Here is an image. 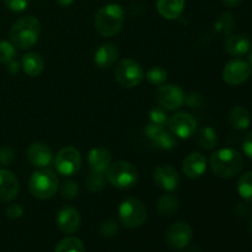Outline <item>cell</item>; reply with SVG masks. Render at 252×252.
Instances as JSON below:
<instances>
[{
    "instance_id": "7a4b0ae2",
    "label": "cell",
    "mask_w": 252,
    "mask_h": 252,
    "mask_svg": "<svg viewBox=\"0 0 252 252\" xmlns=\"http://www.w3.org/2000/svg\"><path fill=\"white\" fill-rule=\"evenodd\" d=\"M41 24L34 16H24L14 22L10 30V39L15 48H31L38 41Z\"/></svg>"
},
{
    "instance_id": "d6a6232c",
    "label": "cell",
    "mask_w": 252,
    "mask_h": 252,
    "mask_svg": "<svg viewBox=\"0 0 252 252\" xmlns=\"http://www.w3.org/2000/svg\"><path fill=\"white\" fill-rule=\"evenodd\" d=\"M149 118L150 123L155 126H160V127H165V126H167V122H169L166 112H165L164 108L160 107L152 108L149 112Z\"/></svg>"
},
{
    "instance_id": "e575fe53",
    "label": "cell",
    "mask_w": 252,
    "mask_h": 252,
    "mask_svg": "<svg viewBox=\"0 0 252 252\" xmlns=\"http://www.w3.org/2000/svg\"><path fill=\"white\" fill-rule=\"evenodd\" d=\"M5 6L14 12H21L27 9L30 0H4Z\"/></svg>"
},
{
    "instance_id": "9a60e30c",
    "label": "cell",
    "mask_w": 252,
    "mask_h": 252,
    "mask_svg": "<svg viewBox=\"0 0 252 252\" xmlns=\"http://www.w3.org/2000/svg\"><path fill=\"white\" fill-rule=\"evenodd\" d=\"M80 214L73 207H64L57 216V225L64 234H74L80 228Z\"/></svg>"
},
{
    "instance_id": "f1b7e54d",
    "label": "cell",
    "mask_w": 252,
    "mask_h": 252,
    "mask_svg": "<svg viewBox=\"0 0 252 252\" xmlns=\"http://www.w3.org/2000/svg\"><path fill=\"white\" fill-rule=\"evenodd\" d=\"M234 26H235V19H234V15L230 12H224L219 16V19L217 20L216 25H214V29L217 32H220V33L229 34L233 31Z\"/></svg>"
},
{
    "instance_id": "f35d334b",
    "label": "cell",
    "mask_w": 252,
    "mask_h": 252,
    "mask_svg": "<svg viewBox=\"0 0 252 252\" xmlns=\"http://www.w3.org/2000/svg\"><path fill=\"white\" fill-rule=\"evenodd\" d=\"M185 102H187L189 107H199L202 103V97L198 94H189L187 97H185Z\"/></svg>"
},
{
    "instance_id": "484cf974",
    "label": "cell",
    "mask_w": 252,
    "mask_h": 252,
    "mask_svg": "<svg viewBox=\"0 0 252 252\" xmlns=\"http://www.w3.org/2000/svg\"><path fill=\"white\" fill-rule=\"evenodd\" d=\"M197 143L204 149H212L217 144V133L211 127H202L197 132Z\"/></svg>"
},
{
    "instance_id": "d590c367",
    "label": "cell",
    "mask_w": 252,
    "mask_h": 252,
    "mask_svg": "<svg viewBox=\"0 0 252 252\" xmlns=\"http://www.w3.org/2000/svg\"><path fill=\"white\" fill-rule=\"evenodd\" d=\"M100 231L103 236H113L115 234H117V231H118L117 221L111 220V219L110 220H106L105 223L101 225Z\"/></svg>"
},
{
    "instance_id": "8d00e7d4",
    "label": "cell",
    "mask_w": 252,
    "mask_h": 252,
    "mask_svg": "<svg viewBox=\"0 0 252 252\" xmlns=\"http://www.w3.org/2000/svg\"><path fill=\"white\" fill-rule=\"evenodd\" d=\"M14 161V152L11 148L2 147L0 148V164L2 166H9Z\"/></svg>"
},
{
    "instance_id": "4fadbf2b",
    "label": "cell",
    "mask_w": 252,
    "mask_h": 252,
    "mask_svg": "<svg viewBox=\"0 0 252 252\" xmlns=\"http://www.w3.org/2000/svg\"><path fill=\"white\" fill-rule=\"evenodd\" d=\"M144 134L148 139L152 140L160 149L170 150L176 147V135L171 130L165 129V127H160V126L149 123L145 127Z\"/></svg>"
},
{
    "instance_id": "5bb4252c",
    "label": "cell",
    "mask_w": 252,
    "mask_h": 252,
    "mask_svg": "<svg viewBox=\"0 0 252 252\" xmlns=\"http://www.w3.org/2000/svg\"><path fill=\"white\" fill-rule=\"evenodd\" d=\"M153 177L155 184L165 191L171 192L179 187L180 176L176 170L170 165H159L155 167Z\"/></svg>"
},
{
    "instance_id": "30bf717a",
    "label": "cell",
    "mask_w": 252,
    "mask_h": 252,
    "mask_svg": "<svg viewBox=\"0 0 252 252\" xmlns=\"http://www.w3.org/2000/svg\"><path fill=\"white\" fill-rule=\"evenodd\" d=\"M252 69L249 62L243 59H233L224 66L223 79L229 85H240L250 76Z\"/></svg>"
},
{
    "instance_id": "1f68e13d",
    "label": "cell",
    "mask_w": 252,
    "mask_h": 252,
    "mask_svg": "<svg viewBox=\"0 0 252 252\" xmlns=\"http://www.w3.org/2000/svg\"><path fill=\"white\" fill-rule=\"evenodd\" d=\"M85 185L90 191H100L103 187V185H105V176H103V174H101V172L91 171L90 175L88 176V179H86Z\"/></svg>"
},
{
    "instance_id": "44dd1931",
    "label": "cell",
    "mask_w": 252,
    "mask_h": 252,
    "mask_svg": "<svg viewBox=\"0 0 252 252\" xmlns=\"http://www.w3.org/2000/svg\"><path fill=\"white\" fill-rule=\"evenodd\" d=\"M251 46V42L244 34H233L229 37L224 43V48L230 56L239 57L244 56L249 52Z\"/></svg>"
},
{
    "instance_id": "9c48e42d",
    "label": "cell",
    "mask_w": 252,
    "mask_h": 252,
    "mask_svg": "<svg viewBox=\"0 0 252 252\" xmlns=\"http://www.w3.org/2000/svg\"><path fill=\"white\" fill-rule=\"evenodd\" d=\"M185 93L177 85H160L155 93V98L162 108L169 111L179 110L185 103Z\"/></svg>"
},
{
    "instance_id": "52a82bcc",
    "label": "cell",
    "mask_w": 252,
    "mask_h": 252,
    "mask_svg": "<svg viewBox=\"0 0 252 252\" xmlns=\"http://www.w3.org/2000/svg\"><path fill=\"white\" fill-rule=\"evenodd\" d=\"M116 80L123 88H135L144 80V70L133 59H123L117 64L115 70Z\"/></svg>"
},
{
    "instance_id": "603a6c76",
    "label": "cell",
    "mask_w": 252,
    "mask_h": 252,
    "mask_svg": "<svg viewBox=\"0 0 252 252\" xmlns=\"http://www.w3.org/2000/svg\"><path fill=\"white\" fill-rule=\"evenodd\" d=\"M229 125L235 129H246L251 125V113L244 106H236L229 113Z\"/></svg>"
},
{
    "instance_id": "8fae6325",
    "label": "cell",
    "mask_w": 252,
    "mask_h": 252,
    "mask_svg": "<svg viewBox=\"0 0 252 252\" xmlns=\"http://www.w3.org/2000/svg\"><path fill=\"white\" fill-rule=\"evenodd\" d=\"M167 126L176 137L181 138V139H189L196 130L197 122L193 116L189 113L179 112L170 117Z\"/></svg>"
},
{
    "instance_id": "4316f807",
    "label": "cell",
    "mask_w": 252,
    "mask_h": 252,
    "mask_svg": "<svg viewBox=\"0 0 252 252\" xmlns=\"http://www.w3.org/2000/svg\"><path fill=\"white\" fill-rule=\"evenodd\" d=\"M54 252H85V246L80 239L68 236L57 244Z\"/></svg>"
},
{
    "instance_id": "cb8c5ba5",
    "label": "cell",
    "mask_w": 252,
    "mask_h": 252,
    "mask_svg": "<svg viewBox=\"0 0 252 252\" xmlns=\"http://www.w3.org/2000/svg\"><path fill=\"white\" fill-rule=\"evenodd\" d=\"M22 69L30 76H38L44 69V62L37 53H27L22 58Z\"/></svg>"
},
{
    "instance_id": "277c9868",
    "label": "cell",
    "mask_w": 252,
    "mask_h": 252,
    "mask_svg": "<svg viewBox=\"0 0 252 252\" xmlns=\"http://www.w3.org/2000/svg\"><path fill=\"white\" fill-rule=\"evenodd\" d=\"M30 192L38 199H49L57 193L59 181L57 175L49 169H42L32 174L29 182Z\"/></svg>"
},
{
    "instance_id": "836d02e7",
    "label": "cell",
    "mask_w": 252,
    "mask_h": 252,
    "mask_svg": "<svg viewBox=\"0 0 252 252\" xmlns=\"http://www.w3.org/2000/svg\"><path fill=\"white\" fill-rule=\"evenodd\" d=\"M79 187L74 181H64L61 186V194L64 199H73L78 196Z\"/></svg>"
},
{
    "instance_id": "6da1fadb",
    "label": "cell",
    "mask_w": 252,
    "mask_h": 252,
    "mask_svg": "<svg viewBox=\"0 0 252 252\" xmlns=\"http://www.w3.org/2000/svg\"><path fill=\"white\" fill-rule=\"evenodd\" d=\"M211 170L221 179H231L243 170L244 159L238 150L219 149L211 155Z\"/></svg>"
},
{
    "instance_id": "60d3db41",
    "label": "cell",
    "mask_w": 252,
    "mask_h": 252,
    "mask_svg": "<svg viewBox=\"0 0 252 252\" xmlns=\"http://www.w3.org/2000/svg\"><path fill=\"white\" fill-rule=\"evenodd\" d=\"M9 66H7V69H9L10 73H16V71H19V63H17L15 59H12L11 62H9Z\"/></svg>"
},
{
    "instance_id": "74e56055",
    "label": "cell",
    "mask_w": 252,
    "mask_h": 252,
    "mask_svg": "<svg viewBox=\"0 0 252 252\" xmlns=\"http://www.w3.org/2000/svg\"><path fill=\"white\" fill-rule=\"evenodd\" d=\"M24 214V209L19 204H11L6 208V217L10 219H17Z\"/></svg>"
},
{
    "instance_id": "5b68a950",
    "label": "cell",
    "mask_w": 252,
    "mask_h": 252,
    "mask_svg": "<svg viewBox=\"0 0 252 252\" xmlns=\"http://www.w3.org/2000/svg\"><path fill=\"white\" fill-rule=\"evenodd\" d=\"M106 176L113 187L121 189H132L138 181L137 169L128 161H117L111 164L106 171Z\"/></svg>"
},
{
    "instance_id": "ffe728a7",
    "label": "cell",
    "mask_w": 252,
    "mask_h": 252,
    "mask_svg": "<svg viewBox=\"0 0 252 252\" xmlns=\"http://www.w3.org/2000/svg\"><path fill=\"white\" fill-rule=\"evenodd\" d=\"M89 165L91 171L105 174L111 165V153L105 148H94L89 153Z\"/></svg>"
},
{
    "instance_id": "ab89813d",
    "label": "cell",
    "mask_w": 252,
    "mask_h": 252,
    "mask_svg": "<svg viewBox=\"0 0 252 252\" xmlns=\"http://www.w3.org/2000/svg\"><path fill=\"white\" fill-rule=\"evenodd\" d=\"M243 149L246 157L252 160V132L249 133L243 142Z\"/></svg>"
},
{
    "instance_id": "ee69618b",
    "label": "cell",
    "mask_w": 252,
    "mask_h": 252,
    "mask_svg": "<svg viewBox=\"0 0 252 252\" xmlns=\"http://www.w3.org/2000/svg\"><path fill=\"white\" fill-rule=\"evenodd\" d=\"M249 64H250L251 65V69H252V43H251V46H250V49H249Z\"/></svg>"
},
{
    "instance_id": "2e32d148",
    "label": "cell",
    "mask_w": 252,
    "mask_h": 252,
    "mask_svg": "<svg viewBox=\"0 0 252 252\" xmlns=\"http://www.w3.org/2000/svg\"><path fill=\"white\" fill-rule=\"evenodd\" d=\"M19 181L11 171L0 169V202H10L19 193Z\"/></svg>"
},
{
    "instance_id": "ba28073f",
    "label": "cell",
    "mask_w": 252,
    "mask_h": 252,
    "mask_svg": "<svg viewBox=\"0 0 252 252\" xmlns=\"http://www.w3.org/2000/svg\"><path fill=\"white\" fill-rule=\"evenodd\" d=\"M54 164L58 174L63 176H73L80 170L81 155L75 148L66 147L57 154Z\"/></svg>"
},
{
    "instance_id": "7bdbcfd3",
    "label": "cell",
    "mask_w": 252,
    "mask_h": 252,
    "mask_svg": "<svg viewBox=\"0 0 252 252\" xmlns=\"http://www.w3.org/2000/svg\"><path fill=\"white\" fill-rule=\"evenodd\" d=\"M57 2H58L61 6H69V5L73 4L74 0H57Z\"/></svg>"
},
{
    "instance_id": "3957f363",
    "label": "cell",
    "mask_w": 252,
    "mask_h": 252,
    "mask_svg": "<svg viewBox=\"0 0 252 252\" xmlns=\"http://www.w3.org/2000/svg\"><path fill=\"white\" fill-rule=\"evenodd\" d=\"M125 24V10L118 4H107L101 7L95 17V27L103 37L116 36Z\"/></svg>"
},
{
    "instance_id": "83f0119b",
    "label": "cell",
    "mask_w": 252,
    "mask_h": 252,
    "mask_svg": "<svg viewBox=\"0 0 252 252\" xmlns=\"http://www.w3.org/2000/svg\"><path fill=\"white\" fill-rule=\"evenodd\" d=\"M238 192L245 201L252 202V171L241 175L238 181Z\"/></svg>"
},
{
    "instance_id": "d6986e66",
    "label": "cell",
    "mask_w": 252,
    "mask_h": 252,
    "mask_svg": "<svg viewBox=\"0 0 252 252\" xmlns=\"http://www.w3.org/2000/svg\"><path fill=\"white\" fill-rule=\"evenodd\" d=\"M120 52H118L117 47L112 43H103L96 49L95 56H94V62L96 65L101 69L110 68L116 61L118 59Z\"/></svg>"
},
{
    "instance_id": "7c38bea8",
    "label": "cell",
    "mask_w": 252,
    "mask_h": 252,
    "mask_svg": "<svg viewBox=\"0 0 252 252\" xmlns=\"http://www.w3.org/2000/svg\"><path fill=\"white\" fill-rule=\"evenodd\" d=\"M192 235H193V231H192L191 226L187 223L180 221V223L170 226L169 230L166 231V235H165V240L171 249L182 250V249L187 248L189 244L191 243Z\"/></svg>"
},
{
    "instance_id": "f546056e",
    "label": "cell",
    "mask_w": 252,
    "mask_h": 252,
    "mask_svg": "<svg viewBox=\"0 0 252 252\" xmlns=\"http://www.w3.org/2000/svg\"><path fill=\"white\" fill-rule=\"evenodd\" d=\"M147 79L153 85L160 86L166 81L167 71L162 66H153L147 71Z\"/></svg>"
},
{
    "instance_id": "7402d4cb",
    "label": "cell",
    "mask_w": 252,
    "mask_h": 252,
    "mask_svg": "<svg viewBox=\"0 0 252 252\" xmlns=\"http://www.w3.org/2000/svg\"><path fill=\"white\" fill-rule=\"evenodd\" d=\"M157 7L159 14L167 20L180 17L185 7V0H158Z\"/></svg>"
},
{
    "instance_id": "e0dca14e",
    "label": "cell",
    "mask_w": 252,
    "mask_h": 252,
    "mask_svg": "<svg viewBox=\"0 0 252 252\" xmlns=\"http://www.w3.org/2000/svg\"><path fill=\"white\" fill-rule=\"evenodd\" d=\"M26 157L32 166L47 167L53 159V153L43 143H33L27 149Z\"/></svg>"
},
{
    "instance_id": "b9f144b4",
    "label": "cell",
    "mask_w": 252,
    "mask_h": 252,
    "mask_svg": "<svg viewBox=\"0 0 252 252\" xmlns=\"http://www.w3.org/2000/svg\"><path fill=\"white\" fill-rule=\"evenodd\" d=\"M221 1H223V4L225 5V6L235 7V6H238L239 4H241V2H243V0H221Z\"/></svg>"
},
{
    "instance_id": "8992f818",
    "label": "cell",
    "mask_w": 252,
    "mask_h": 252,
    "mask_svg": "<svg viewBox=\"0 0 252 252\" xmlns=\"http://www.w3.org/2000/svg\"><path fill=\"white\" fill-rule=\"evenodd\" d=\"M120 219L127 228H138L147 220V209L142 201L137 198H127L121 203Z\"/></svg>"
},
{
    "instance_id": "f6af8a7d",
    "label": "cell",
    "mask_w": 252,
    "mask_h": 252,
    "mask_svg": "<svg viewBox=\"0 0 252 252\" xmlns=\"http://www.w3.org/2000/svg\"><path fill=\"white\" fill-rule=\"evenodd\" d=\"M250 226H251V229H252V219H251V221H250Z\"/></svg>"
},
{
    "instance_id": "4dcf8cb0",
    "label": "cell",
    "mask_w": 252,
    "mask_h": 252,
    "mask_svg": "<svg viewBox=\"0 0 252 252\" xmlns=\"http://www.w3.org/2000/svg\"><path fill=\"white\" fill-rule=\"evenodd\" d=\"M16 56V48L11 42L0 41V63H9Z\"/></svg>"
},
{
    "instance_id": "d4e9b609",
    "label": "cell",
    "mask_w": 252,
    "mask_h": 252,
    "mask_svg": "<svg viewBox=\"0 0 252 252\" xmlns=\"http://www.w3.org/2000/svg\"><path fill=\"white\" fill-rule=\"evenodd\" d=\"M179 199L174 194H165L160 198L159 203H158V211L161 216L171 217L177 213L179 211Z\"/></svg>"
},
{
    "instance_id": "ac0fdd59",
    "label": "cell",
    "mask_w": 252,
    "mask_h": 252,
    "mask_svg": "<svg viewBox=\"0 0 252 252\" xmlns=\"http://www.w3.org/2000/svg\"><path fill=\"white\" fill-rule=\"evenodd\" d=\"M207 160L201 153H192L184 160L182 170L189 179H198L206 172Z\"/></svg>"
}]
</instances>
